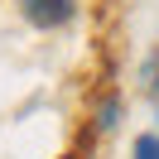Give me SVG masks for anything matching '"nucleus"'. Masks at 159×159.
Segmentation results:
<instances>
[{"label": "nucleus", "mask_w": 159, "mask_h": 159, "mask_svg": "<svg viewBox=\"0 0 159 159\" xmlns=\"http://www.w3.org/2000/svg\"><path fill=\"white\" fill-rule=\"evenodd\" d=\"M130 159H159V135H154V130L135 135V145H130Z\"/></svg>", "instance_id": "obj_2"}, {"label": "nucleus", "mask_w": 159, "mask_h": 159, "mask_svg": "<svg viewBox=\"0 0 159 159\" xmlns=\"http://www.w3.org/2000/svg\"><path fill=\"white\" fill-rule=\"evenodd\" d=\"M116 116H120V97H106V101H101V111H97V130H101V135L116 130Z\"/></svg>", "instance_id": "obj_3"}, {"label": "nucleus", "mask_w": 159, "mask_h": 159, "mask_svg": "<svg viewBox=\"0 0 159 159\" xmlns=\"http://www.w3.org/2000/svg\"><path fill=\"white\" fill-rule=\"evenodd\" d=\"M20 15L24 24H34V29H68L72 20H77V0H20Z\"/></svg>", "instance_id": "obj_1"}]
</instances>
